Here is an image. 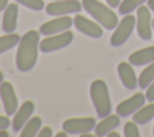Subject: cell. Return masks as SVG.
<instances>
[{"label":"cell","mask_w":154,"mask_h":137,"mask_svg":"<svg viewBox=\"0 0 154 137\" xmlns=\"http://www.w3.org/2000/svg\"><path fill=\"white\" fill-rule=\"evenodd\" d=\"M40 43V31L29 30L26 31L18 43L16 53V67L20 72H29L34 68L37 61Z\"/></svg>","instance_id":"6da1fadb"},{"label":"cell","mask_w":154,"mask_h":137,"mask_svg":"<svg viewBox=\"0 0 154 137\" xmlns=\"http://www.w3.org/2000/svg\"><path fill=\"white\" fill-rule=\"evenodd\" d=\"M82 7L89 13L102 28L112 30L118 25V17L109 6L103 5L99 0H82Z\"/></svg>","instance_id":"7a4b0ae2"},{"label":"cell","mask_w":154,"mask_h":137,"mask_svg":"<svg viewBox=\"0 0 154 137\" xmlns=\"http://www.w3.org/2000/svg\"><path fill=\"white\" fill-rule=\"evenodd\" d=\"M90 99L93 102V106L96 111L97 117L105 118L111 114L112 112V102L109 97L108 87L102 79H95L89 88Z\"/></svg>","instance_id":"3957f363"},{"label":"cell","mask_w":154,"mask_h":137,"mask_svg":"<svg viewBox=\"0 0 154 137\" xmlns=\"http://www.w3.org/2000/svg\"><path fill=\"white\" fill-rule=\"evenodd\" d=\"M136 26V17L132 16L131 13L125 14L122 20L118 23V25L114 28V31L111 36L109 43L112 47H120L123 46L129 37L131 36L134 29Z\"/></svg>","instance_id":"277c9868"},{"label":"cell","mask_w":154,"mask_h":137,"mask_svg":"<svg viewBox=\"0 0 154 137\" xmlns=\"http://www.w3.org/2000/svg\"><path fill=\"white\" fill-rule=\"evenodd\" d=\"M72 41H73V34L70 30H66V31L45 37L42 41H40L38 48L42 53H52L67 47L69 44H71Z\"/></svg>","instance_id":"5b68a950"},{"label":"cell","mask_w":154,"mask_h":137,"mask_svg":"<svg viewBox=\"0 0 154 137\" xmlns=\"http://www.w3.org/2000/svg\"><path fill=\"white\" fill-rule=\"evenodd\" d=\"M96 120L93 117H83V118H69L63 121V130L69 135H78L85 132H91L95 129Z\"/></svg>","instance_id":"8992f818"},{"label":"cell","mask_w":154,"mask_h":137,"mask_svg":"<svg viewBox=\"0 0 154 137\" xmlns=\"http://www.w3.org/2000/svg\"><path fill=\"white\" fill-rule=\"evenodd\" d=\"M45 10L49 16H67L78 13L82 10V2L78 0H54L46 5Z\"/></svg>","instance_id":"52a82bcc"},{"label":"cell","mask_w":154,"mask_h":137,"mask_svg":"<svg viewBox=\"0 0 154 137\" xmlns=\"http://www.w3.org/2000/svg\"><path fill=\"white\" fill-rule=\"evenodd\" d=\"M136 30L140 38L149 41L152 38V14L148 6L141 5L136 12Z\"/></svg>","instance_id":"ba28073f"},{"label":"cell","mask_w":154,"mask_h":137,"mask_svg":"<svg viewBox=\"0 0 154 137\" xmlns=\"http://www.w3.org/2000/svg\"><path fill=\"white\" fill-rule=\"evenodd\" d=\"M0 99L2 101L4 111L6 115H13L18 109V99L13 85L10 82L2 81L0 83Z\"/></svg>","instance_id":"9c48e42d"},{"label":"cell","mask_w":154,"mask_h":137,"mask_svg":"<svg viewBox=\"0 0 154 137\" xmlns=\"http://www.w3.org/2000/svg\"><path fill=\"white\" fill-rule=\"evenodd\" d=\"M72 24H73V19L70 16H59L43 23L40 26V34L45 36L55 35V34L70 30Z\"/></svg>","instance_id":"30bf717a"},{"label":"cell","mask_w":154,"mask_h":137,"mask_svg":"<svg viewBox=\"0 0 154 137\" xmlns=\"http://www.w3.org/2000/svg\"><path fill=\"white\" fill-rule=\"evenodd\" d=\"M147 99L143 93H136L129 99L122 101L117 107L116 112L120 118H125L129 115H132L136 111H138L142 106H144Z\"/></svg>","instance_id":"8fae6325"},{"label":"cell","mask_w":154,"mask_h":137,"mask_svg":"<svg viewBox=\"0 0 154 137\" xmlns=\"http://www.w3.org/2000/svg\"><path fill=\"white\" fill-rule=\"evenodd\" d=\"M73 25H75V28L79 32H82L85 36H89L91 38H100L103 35L102 26L97 22L95 23L91 19H89V18L82 16V14L75 16V18H73Z\"/></svg>","instance_id":"7c38bea8"},{"label":"cell","mask_w":154,"mask_h":137,"mask_svg":"<svg viewBox=\"0 0 154 137\" xmlns=\"http://www.w3.org/2000/svg\"><path fill=\"white\" fill-rule=\"evenodd\" d=\"M35 111V103L31 100L24 101L17 109V112L13 114V119L11 120V126L14 132H19L25 123L31 118L32 113Z\"/></svg>","instance_id":"4fadbf2b"},{"label":"cell","mask_w":154,"mask_h":137,"mask_svg":"<svg viewBox=\"0 0 154 137\" xmlns=\"http://www.w3.org/2000/svg\"><path fill=\"white\" fill-rule=\"evenodd\" d=\"M117 72L119 76V79L122 82V84L129 89V90H134L138 87V78L136 77V73L132 68V65L130 62L126 61H122L118 66H117Z\"/></svg>","instance_id":"5bb4252c"},{"label":"cell","mask_w":154,"mask_h":137,"mask_svg":"<svg viewBox=\"0 0 154 137\" xmlns=\"http://www.w3.org/2000/svg\"><path fill=\"white\" fill-rule=\"evenodd\" d=\"M18 5L17 4H8L7 7L4 10L2 14V30L8 34L13 32L17 28V19H18Z\"/></svg>","instance_id":"9a60e30c"},{"label":"cell","mask_w":154,"mask_h":137,"mask_svg":"<svg viewBox=\"0 0 154 137\" xmlns=\"http://www.w3.org/2000/svg\"><path fill=\"white\" fill-rule=\"evenodd\" d=\"M154 61V46L135 50L129 55V62L132 66H143Z\"/></svg>","instance_id":"2e32d148"},{"label":"cell","mask_w":154,"mask_h":137,"mask_svg":"<svg viewBox=\"0 0 154 137\" xmlns=\"http://www.w3.org/2000/svg\"><path fill=\"white\" fill-rule=\"evenodd\" d=\"M119 124H120V118L118 114H109L105 118H101V121H99L95 125V129H94L95 136L97 137L107 136V133L117 129Z\"/></svg>","instance_id":"e0dca14e"},{"label":"cell","mask_w":154,"mask_h":137,"mask_svg":"<svg viewBox=\"0 0 154 137\" xmlns=\"http://www.w3.org/2000/svg\"><path fill=\"white\" fill-rule=\"evenodd\" d=\"M154 119V103L144 105L132 114V120L137 125H144Z\"/></svg>","instance_id":"ac0fdd59"},{"label":"cell","mask_w":154,"mask_h":137,"mask_svg":"<svg viewBox=\"0 0 154 137\" xmlns=\"http://www.w3.org/2000/svg\"><path fill=\"white\" fill-rule=\"evenodd\" d=\"M41 127H42V119L37 115L31 117L25 123L23 129L20 130L19 136L20 137H36L38 131L41 130Z\"/></svg>","instance_id":"d6986e66"},{"label":"cell","mask_w":154,"mask_h":137,"mask_svg":"<svg viewBox=\"0 0 154 137\" xmlns=\"http://www.w3.org/2000/svg\"><path fill=\"white\" fill-rule=\"evenodd\" d=\"M19 41H20V36L16 32H8L4 36H0V54L18 46Z\"/></svg>","instance_id":"ffe728a7"},{"label":"cell","mask_w":154,"mask_h":137,"mask_svg":"<svg viewBox=\"0 0 154 137\" xmlns=\"http://www.w3.org/2000/svg\"><path fill=\"white\" fill-rule=\"evenodd\" d=\"M153 81H154V61L148 64V66L140 73L138 87L141 89H147Z\"/></svg>","instance_id":"44dd1931"},{"label":"cell","mask_w":154,"mask_h":137,"mask_svg":"<svg viewBox=\"0 0 154 137\" xmlns=\"http://www.w3.org/2000/svg\"><path fill=\"white\" fill-rule=\"evenodd\" d=\"M144 2H147V0H123V1H120L119 6H118V11L120 14L125 16V14H129L132 11L137 10Z\"/></svg>","instance_id":"7402d4cb"},{"label":"cell","mask_w":154,"mask_h":137,"mask_svg":"<svg viewBox=\"0 0 154 137\" xmlns=\"http://www.w3.org/2000/svg\"><path fill=\"white\" fill-rule=\"evenodd\" d=\"M16 2L32 10V11H42L46 7L43 0H16Z\"/></svg>","instance_id":"603a6c76"},{"label":"cell","mask_w":154,"mask_h":137,"mask_svg":"<svg viewBox=\"0 0 154 137\" xmlns=\"http://www.w3.org/2000/svg\"><path fill=\"white\" fill-rule=\"evenodd\" d=\"M124 136L125 137H140V130L137 127V124L131 120V121H126L124 125Z\"/></svg>","instance_id":"cb8c5ba5"},{"label":"cell","mask_w":154,"mask_h":137,"mask_svg":"<svg viewBox=\"0 0 154 137\" xmlns=\"http://www.w3.org/2000/svg\"><path fill=\"white\" fill-rule=\"evenodd\" d=\"M146 99L149 102H154V81L149 84V87L146 89Z\"/></svg>","instance_id":"d4e9b609"},{"label":"cell","mask_w":154,"mask_h":137,"mask_svg":"<svg viewBox=\"0 0 154 137\" xmlns=\"http://www.w3.org/2000/svg\"><path fill=\"white\" fill-rule=\"evenodd\" d=\"M53 136V131L49 126H43L41 127V130L37 133V137H52Z\"/></svg>","instance_id":"484cf974"},{"label":"cell","mask_w":154,"mask_h":137,"mask_svg":"<svg viewBox=\"0 0 154 137\" xmlns=\"http://www.w3.org/2000/svg\"><path fill=\"white\" fill-rule=\"evenodd\" d=\"M10 125H11V120L8 119V115H7V117H5V115H0V130H2V129H7Z\"/></svg>","instance_id":"4316f807"},{"label":"cell","mask_w":154,"mask_h":137,"mask_svg":"<svg viewBox=\"0 0 154 137\" xmlns=\"http://www.w3.org/2000/svg\"><path fill=\"white\" fill-rule=\"evenodd\" d=\"M106 2H107V5H108L111 8H116V7L119 6L120 0H106Z\"/></svg>","instance_id":"83f0119b"},{"label":"cell","mask_w":154,"mask_h":137,"mask_svg":"<svg viewBox=\"0 0 154 137\" xmlns=\"http://www.w3.org/2000/svg\"><path fill=\"white\" fill-rule=\"evenodd\" d=\"M8 5V0H0V12L4 11Z\"/></svg>","instance_id":"f1b7e54d"},{"label":"cell","mask_w":154,"mask_h":137,"mask_svg":"<svg viewBox=\"0 0 154 137\" xmlns=\"http://www.w3.org/2000/svg\"><path fill=\"white\" fill-rule=\"evenodd\" d=\"M67 136H70V135H69L66 131H64V130L60 131V132H58V133L55 135V137H67Z\"/></svg>","instance_id":"f546056e"},{"label":"cell","mask_w":154,"mask_h":137,"mask_svg":"<svg viewBox=\"0 0 154 137\" xmlns=\"http://www.w3.org/2000/svg\"><path fill=\"white\" fill-rule=\"evenodd\" d=\"M147 5H148L149 10L154 12V0H147Z\"/></svg>","instance_id":"4dcf8cb0"},{"label":"cell","mask_w":154,"mask_h":137,"mask_svg":"<svg viewBox=\"0 0 154 137\" xmlns=\"http://www.w3.org/2000/svg\"><path fill=\"white\" fill-rule=\"evenodd\" d=\"M107 136H108V137H119L120 135H119L117 131H113V130H112L111 132H108V133H107Z\"/></svg>","instance_id":"1f68e13d"},{"label":"cell","mask_w":154,"mask_h":137,"mask_svg":"<svg viewBox=\"0 0 154 137\" xmlns=\"http://www.w3.org/2000/svg\"><path fill=\"white\" fill-rule=\"evenodd\" d=\"M10 135H8V132L6 131V129H2V130H0V137H8Z\"/></svg>","instance_id":"d6a6232c"},{"label":"cell","mask_w":154,"mask_h":137,"mask_svg":"<svg viewBox=\"0 0 154 137\" xmlns=\"http://www.w3.org/2000/svg\"><path fill=\"white\" fill-rule=\"evenodd\" d=\"M2 81H4V73H2L1 71H0V83H1Z\"/></svg>","instance_id":"836d02e7"},{"label":"cell","mask_w":154,"mask_h":137,"mask_svg":"<svg viewBox=\"0 0 154 137\" xmlns=\"http://www.w3.org/2000/svg\"><path fill=\"white\" fill-rule=\"evenodd\" d=\"M152 29H153V31H154V18L152 19Z\"/></svg>","instance_id":"e575fe53"},{"label":"cell","mask_w":154,"mask_h":137,"mask_svg":"<svg viewBox=\"0 0 154 137\" xmlns=\"http://www.w3.org/2000/svg\"><path fill=\"white\" fill-rule=\"evenodd\" d=\"M153 135H154V126H153Z\"/></svg>","instance_id":"d590c367"},{"label":"cell","mask_w":154,"mask_h":137,"mask_svg":"<svg viewBox=\"0 0 154 137\" xmlns=\"http://www.w3.org/2000/svg\"><path fill=\"white\" fill-rule=\"evenodd\" d=\"M52 1H54V0H52Z\"/></svg>","instance_id":"8d00e7d4"}]
</instances>
